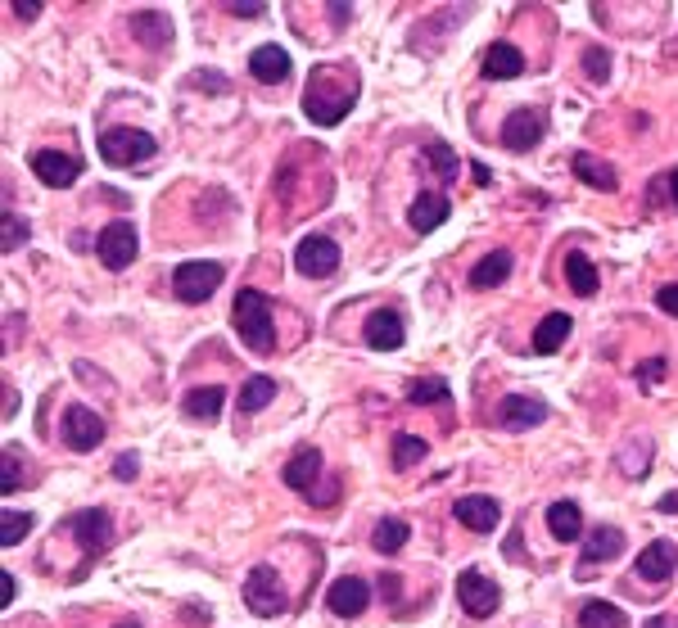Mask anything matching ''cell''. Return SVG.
<instances>
[{"instance_id": "obj_36", "label": "cell", "mask_w": 678, "mask_h": 628, "mask_svg": "<svg viewBox=\"0 0 678 628\" xmlns=\"http://www.w3.org/2000/svg\"><path fill=\"white\" fill-rule=\"evenodd\" d=\"M23 240H28V222H23V217H14V213H5V235H0V249H5V254H14Z\"/></svg>"}, {"instance_id": "obj_35", "label": "cell", "mask_w": 678, "mask_h": 628, "mask_svg": "<svg viewBox=\"0 0 678 628\" xmlns=\"http://www.w3.org/2000/svg\"><path fill=\"white\" fill-rule=\"evenodd\" d=\"M416 461H425V439H416V434H398L394 439V466L412 470Z\"/></svg>"}, {"instance_id": "obj_6", "label": "cell", "mask_w": 678, "mask_h": 628, "mask_svg": "<svg viewBox=\"0 0 678 628\" xmlns=\"http://www.w3.org/2000/svg\"><path fill=\"white\" fill-rule=\"evenodd\" d=\"M226 267L222 263H181L177 272H172V294H177L181 303H204L208 294L222 285Z\"/></svg>"}, {"instance_id": "obj_14", "label": "cell", "mask_w": 678, "mask_h": 628, "mask_svg": "<svg viewBox=\"0 0 678 628\" xmlns=\"http://www.w3.org/2000/svg\"><path fill=\"white\" fill-rule=\"evenodd\" d=\"M68 529H73V538L82 543V552H104V547L113 543V520L109 511H77L73 520H68Z\"/></svg>"}, {"instance_id": "obj_45", "label": "cell", "mask_w": 678, "mask_h": 628, "mask_svg": "<svg viewBox=\"0 0 678 628\" xmlns=\"http://www.w3.org/2000/svg\"><path fill=\"white\" fill-rule=\"evenodd\" d=\"M113 475H118V479H132V475H136V457H123L118 466H113Z\"/></svg>"}, {"instance_id": "obj_48", "label": "cell", "mask_w": 678, "mask_h": 628, "mask_svg": "<svg viewBox=\"0 0 678 628\" xmlns=\"http://www.w3.org/2000/svg\"><path fill=\"white\" fill-rule=\"evenodd\" d=\"M231 14H245V19H258V14H263V5H231Z\"/></svg>"}, {"instance_id": "obj_46", "label": "cell", "mask_w": 678, "mask_h": 628, "mask_svg": "<svg viewBox=\"0 0 678 628\" xmlns=\"http://www.w3.org/2000/svg\"><path fill=\"white\" fill-rule=\"evenodd\" d=\"M656 507L665 511V516H678V493H665V497H660V502H656Z\"/></svg>"}, {"instance_id": "obj_41", "label": "cell", "mask_w": 678, "mask_h": 628, "mask_svg": "<svg viewBox=\"0 0 678 628\" xmlns=\"http://www.w3.org/2000/svg\"><path fill=\"white\" fill-rule=\"evenodd\" d=\"M633 448H642V443L633 439ZM647 461H651V452H642V457H633V452H620V466L629 470V475H642V470H647Z\"/></svg>"}, {"instance_id": "obj_28", "label": "cell", "mask_w": 678, "mask_h": 628, "mask_svg": "<svg viewBox=\"0 0 678 628\" xmlns=\"http://www.w3.org/2000/svg\"><path fill=\"white\" fill-rule=\"evenodd\" d=\"M507 276H511V254H507V249H498V254H484L480 263H475L471 285H475V290H498Z\"/></svg>"}, {"instance_id": "obj_51", "label": "cell", "mask_w": 678, "mask_h": 628, "mask_svg": "<svg viewBox=\"0 0 678 628\" xmlns=\"http://www.w3.org/2000/svg\"><path fill=\"white\" fill-rule=\"evenodd\" d=\"M118 628H141V624H136V619H123V624H118Z\"/></svg>"}, {"instance_id": "obj_24", "label": "cell", "mask_w": 678, "mask_h": 628, "mask_svg": "<svg viewBox=\"0 0 678 628\" xmlns=\"http://www.w3.org/2000/svg\"><path fill=\"white\" fill-rule=\"evenodd\" d=\"M448 217H452V204L443 195H421L407 208V226H412V231H434V226H443Z\"/></svg>"}, {"instance_id": "obj_11", "label": "cell", "mask_w": 678, "mask_h": 628, "mask_svg": "<svg viewBox=\"0 0 678 628\" xmlns=\"http://www.w3.org/2000/svg\"><path fill=\"white\" fill-rule=\"evenodd\" d=\"M32 172H37L50 190H64L82 177V159H77V154H64V150H37L32 154Z\"/></svg>"}, {"instance_id": "obj_8", "label": "cell", "mask_w": 678, "mask_h": 628, "mask_svg": "<svg viewBox=\"0 0 678 628\" xmlns=\"http://www.w3.org/2000/svg\"><path fill=\"white\" fill-rule=\"evenodd\" d=\"M136 249H141V240H136V226L132 222H109L100 231V240H95V254H100V263L109 267V272L132 267Z\"/></svg>"}, {"instance_id": "obj_50", "label": "cell", "mask_w": 678, "mask_h": 628, "mask_svg": "<svg viewBox=\"0 0 678 628\" xmlns=\"http://www.w3.org/2000/svg\"><path fill=\"white\" fill-rule=\"evenodd\" d=\"M665 186H669V199H674V208H678V168L665 177Z\"/></svg>"}, {"instance_id": "obj_5", "label": "cell", "mask_w": 678, "mask_h": 628, "mask_svg": "<svg viewBox=\"0 0 678 628\" xmlns=\"http://www.w3.org/2000/svg\"><path fill=\"white\" fill-rule=\"evenodd\" d=\"M294 267L308 281H330L339 272V244L330 235H303L299 249H294Z\"/></svg>"}, {"instance_id": "obj_30", "label": "cell", "mask_w": 678, "mask_h": 628, "mask_svg": "<svg viewBox=\"0 0 678 628\" xmlns=\"http://www.w3.org/2000/svg\"><path fill=\"white\" fill-rule=\"evenodd\" d=\"M407 538H412V529H407V520H398V516L380 520V525L371 529V547H376L380 556H394V552H403V547H407Z\"/></svg>"}, {"instance_id": "obj_15", "label": "cell", "mask_w": 678, "mask_h": 628, "mask_svg": "<svg viewBox=\"0 0 678 628\" xmlns=\"http://www.w3.org/2000/svg\"><path fill=\"white\" fill-rule=\"evenodd\" d=\"M326 601H330V610H335L339 619H353V615H362V610H367L371 588H367V579H358V574H344V579L330 583Z\"/></svg>"}, {"instance_id": "obj_40", "label": "cell", "mask_w": 678, "mask_h": 628, "mask_svg": "<svg viewBox=\"0 0 678 628\" xmlns=\"http://www.w3.org/2000/svg\"><path fill=\"white\" fill-rule=\"evenodd\" d=\"M660 375H665V357H651V362L638 366V385H660Z\"/></svg>"}, {"instance_id": "obj_12", "label": "cell", "mask_w": 678, "mask_h": 628, "mask_svg": "<svg viewBox=\"0 0 678 628\" xmlns=\"http://www.w3.org/2000/svg\"><path fill=\"white\" fill-rule=\"evenodd\" d=\"M547 421V403L529 394H507L498 403V425L502 430H534V425Z\"/></svg>"}, {"instance_id": "obj_17", "label": "cell", "mask_w": 678, "mask_h": 628, "mask_svg": "<svg viewBox=\"0 0 678 628\" xmlns=\"http://www.w3.org/2000/svg\"><path fill=\"white\" fill-rule=\"evenodd\" d=\"M674 570H678V547L669 543V538H656V543L642 547V556H638V579L665 583Z\"/></svg>"}, {"instance_id": "obj_37", "label": "cell", "mask_w": 678, "mask_h": 628, "mask_svg": "<svg viewBox=\"0 0 678 628\" xmlns=\"http://www.w3.org/2000/svg\"><path fill=\"white\" fill-rule=\"evenodd\" d=\"M430 163H434V172H439L443 181L457 177V154H452L443 141H434V145H430Z\"/></svg>"}, {"instance_id": "obj_25", "label": "cell", "mask_w": 678, "mask_h": 628, "mask_svg": "<svg viewBox=\"0 0 678 628\" xmlns=\"http://www.w3.org/2000/svg\"><path fill=\"white\" fill-rule=\"evenodd\" d=\"M570 168H575V177L584 181V186H593V190H615L620 186V177H615L611 163H602L597 154H588V150H579L575 159H570Z\"/></svg>"}, {"instance_id": "obj_42", "label": "cell", "mask_w": 678, "mask_h": 628, "mask_svg": "<svg viewBox=\"0 0 678 628\" xmlns=\"http://www.w3.org/2000/svg\"><path fill=\"white\" fill-rule=\"evenodd\" d=\"M656 303H660V312H665V317H678V285H665V290L656 294Z\"/></svg>"}, {"instance_id": "obj_18", "label": "cell", "mask_w": 678, "mask_h": 628, "mask_svg": "<svg viewBox=\"0 0 678 628\" xmlns=\"http://www.w3.org/2000/svg\"><path fill=\"white\" fill-rule=\"evenodd\" d=\"M132 37L141 41L145 50L172 46V19H168L163 10H136V14H132Z\"/></svg>"}, {"instance_id": "obj_43", "label": "cell", "mask_w": 678, "mask_h": 628, "mask_svg": "<svg viewBox=\"0 0 678 628\" xmlns=\"http://www.w3.org/2000/svg\"><path fill=\"white\" fill-rule=\"evenodd\" d=\"M398 588H403V579H398V574H380V592H385V601H398Z\"/></svg>"}, {"instance_id": "obj_3", "label": "cell", "mask_w": 678, "mask_h": 628, "mask_svg": "<svg viewBox=\"0 0 678 628\" xmlns=\"http://www.w3.org/2000/svg\"><path fill=\"white\" fill-rule=\"evenodd\" d=\"M353 100H358V91L330 95V68H321V73H312V86L303 91V113H308L312 122H321V127H335V122H344V113L353 109Z\"/></svg>"}, {"instance_id": "obj_19", "label": "cell", "mask_w": 678, "mask_h": 628, "mask_svg": "<svg viewBox=\"0 0 678 628\" xmlns=\"http://www.w3.org/2000/svg\"><path fill=\"white\" fill-rule=\"evenodd\" d=\"M547 534H552L556 543H579V538H584V511H579L575 502H552V507H547Z\"/></svg>"}, {"instance_id": "obj_38", "label": "cell", "mask_w": 678, "mask_h": 628, "mask_svg": "<svg viewBox=\"0 0 678 628\" xmlns=\"http://www.w3.org/2000/svg\"><path fill=\"white\" fill-rule=\"evenodd\" d=\"M584 73L593 77V82H606V77H611V55H606V50H584Z\"/></svg>"}, {"instance_id": "obj_21", "label": "cell", "mask_w": 678, "mask_h": 628, "mask_svg": "<svg viewBox=\"0 0 678 628\" xmlns=\"http://www.w3.org/2000/svg\"><path fill=\"white\" fill-rule=\"evenodd\" d=\"M620 552H624V529H615V525H597L593 534L584 538V561H588V565L615 561Z\"/></svg>"}, {"instance_id": "obj_9", "label": "cell", "mask_w": 678, "mask_h": 628, "mask_svg": "<svg viewBox=\"0 0 678 628\" xmlns=\"http://www.w3.org/2000/svg\"><path fill=\"white\" fill-rule=\"evenodd\" d=\"M543 132H547V118L538 109H516L507 122H502V145H507L511 154H525V150H534L538 141H543Z\"/></svg>"}, {"instance_id": "obj_29", "label": "cell", "mask_w": 678, "mask_h": 628, "mask_svg": "<svg viewBox=\"0 0 678 628\" xmlns=\"http://www.w3.org/2000/svg\"><path fill=\"white\" fill-rule=\"evenodd\" d=\"M565 339H570V317H565V312H547L534 330V353H543V357L556 353Z\"/></svg>"}, {"instance_id": "obj_20", "label": "cell", "mask_w": 678, "mask_h": 628, "mask_svg": "<svg viewBox=\"0 0 678 628\" xmlns=\"http://www.w3.org/2000/svg\"><path fill=\"white\" fill-rule=\"evenodd\" d=\"M317 475H321V452L317 448H299L290 461H285V484H290L294 493H312Z\"/></svg>"}, {"instance_id": "obj_47", "label": "cell", "mask_w": 678, "mask_h": 628, "mask_svg": "<svg viewBox=\"0 0 678 628\" xmlns=\"http://www.w3.org/2000/svg\"><path fill=\"white\" fill-rule=\"evenodd\" d=\"M330 14H335V28H344V23H349V5H330Z\"/></svg>"}, {"instance_id": "obj_22", "label": "cell", "mask_w": 678, "mask_h": 628, "mask_svg": "<svg viewBox=\"0 0 678 628\" xmlns=\"http://www.w3.org/2000/svg\"><path fill=\"white\" fill-rule=\"evenodd\" d=\"M290 55H285L281 46H258L254 55H249V73L258 77V82H285L290 77Z\"/></svg>"}, {"instance_id": "obj_39", "label": "cell", "mask_w": 678, "mask_h": 628, "mask_svg": "<svg viewBox=\"0 0 678 628\" xmlns=\"http://www.w3.org/2000/svg\"><path fill=\"white\" fill-rule=\"evenodd\" d=\"M0 479H5V493H14V488H23V470H19V457H14V448H5V457H0Z\"/></svg>"}, {"instance_id": "obj_2", "label": "cell", "mask_w": 678, "mask_h": 628, "mask_svg": "<svg viewBox=\"0 0 678 628\" xmlns=\"http://www.w3.org/2000/svg\"><path fill=\"white\" fill-rule=\"evenodd\" d=\"M154 136L136 132V127H104L100 132V159L113 163V168H136V163L154 159Z\"/></svg>"}, {"instance_id": "obj_32", "label": "cell", "mask_w": 678, "mask_h": 628, "mask_svg": "<svg viewBox=\"0 0 678 628\" xmlns=\"http://www.w3.org/2000/svg\"><path fill=\"white\" fill-rule=\"evenodd\" d=\"M629 619H624L620 606H611V601H588L584 610H579V628H624Z\"/></svg>"}, {"instance_id": "obj_33", "label": "cell", "mask_w": 678, "mask_h": 628, "mask_svg": "<svg viewBox=\"0 0 678 628\" xmlns=\"http://www.w3.org/2000/svg\"><path fill=\"white\" fill-rule=\"evenodd\" d=\"M32 534V516L28 511H5L0 516V547H14Z\"/></svg>"}, {"instance_id": "obj_23", "label": "cell", "mask_w": 678, "mask_h": 628, "mask_svg": "<svg viewBox=\"0 0 678 628\" xmlns=\"http://www.w3.org/2000/svg\"><path fill=\"white\" fill-rule=\"evenodd\" d=\"M222 403H226V389L222 385H204V389H190L186 403H181V412H186L190 421H208V425H213L217 416H222Z\"/></svg>"}, {"instance_id": "obj_4", "label": "cell", "mask_w": 678, "mask_h": 628, "mask_svg": "<svg viewBox=\"0 0 678 628\" xmlns=\"http://www.w3.org/2000/svg\"><path fill=\"white\" fill-rule=\"evenodd\" d=\"M245 606L254 610V615H263V619H272V615H281L285 610V583H281V574H276L272 565H254V570H249Z\"/></svg>"}, {"instance_id": "obj_27", "label": "cell", "mask_w": 678, "mask_h": 628, "mask_svg": "<svg viewBox=\"0 0 678 628\" xmlns=\"http://www.w3.org/2000/svg\"><path fill=\"white\" fill-rule=\"evenodd\" d=\"M565 281H570V290H575L579 299H588V294H597L602 276H597V267L588 254H565Z\"/></svg>"}, {"instance_id": "obj_31", "label": "cell", "mask_w": 678, "mask_h": 628, "mask_svg": "<svg viewBox=\"0 0 678 628\" xmlns=\"http://www.w3.org/2000/svg\"><path fill=\"white\" fill-rule=\"evenodd\" d=\"M276 398V380L272 375H249L245 385H240V412H263L267 403Z\"/></svg>"}, {"instance_id": "obj_34", "label": "cell", "mask_w": 678, "mask_h": 628, "mask_svg": "<svg viewBox=\"0 0 678 628\" xmlns=\"http://www.w3.org/2000/svg\"><path fill=\"white\" fill-rule=\"evenodd\" d=\"M448 380H439V375H430V380H421V385L407 389V403L425 407V403H448Z\"/></svg>"}, {"instance_id": "obj_7", "label": "cell", "mask_w": 678, "mask_h": 628, "mask_svg": "<svg viewBox=\"0 0 678 628\" xmlns=\"http://www.w3.org/2000/svg\"><path fill=\"white\" fill-rule=\"evenodd\" d=\"M457 601H462V610L471 619H489L493 610H498V601H502V588L489 579V574L462 570L457 574Z\"/></svg>"}, {"instance_id": "obj_13", "label": "cell", "mask_w": 678, "mask_h": 628, "mask_svg": "<svg viewBox=\"0 0 678 628\" xmlns=\"http://www.w3.org/2000/svg\"><path fill=\"white\" fill-rule=\"evenodd\" d=\"M362 339H367L376 353H394V348H403L407 326H403V317H398V312L376 308V312L367 317V326H362Z\"/></svg>"}, {"instance_id": "obj_10", "label": "cell", "mask_w": 678, "mask_h": 628, "mask_svg": "<svg viewBox=\"0 0 678 628\" xmlns=\"http://www.w3.org/2000/svg\"><path fill=\"white\" fill-rule=\"evenodd\" d=\"M100 439H104V421H100V412H91V407H68L64 412V443L73 452H91V448H100Z\"/></svg>"}, {"instance_id": "obj_16", "label": "cell", "mask_w": 678, "mask_h": 628, "mask_svg": "<svg viewBox=\"0 0 678 628\" xmlns=\"http://www.w3.org/2000/svg\"><path fill=\"white\" fill-rule=\"evenodd\" d=\"M452 516L462 520L471 534H493V529H498V520H502V507L493 502V497L471 493V497H462V502L452 507Z\"/></svg>"}, {"instance_id": "obj_1", "label": "cell", "mask_w": 678, "mask_h": 628, "mask_svg": "<svg viewBox=\"0 0 678 628\" xmlns=\"http://www.w3.org/2000/svg\"><path fill=\"white\" fill-rule=\"evenodd\" d=\"M231 326L240 330L254 353H276V321H272V299L263 290H240L236 294V308H231Z\"/></svg>"}, {"instance_id": "obj_49", "label": "cell", "mask_w": 678, "mask_h": 628, "mask_svg": "<svg viewBox=\"0 0 678 628\" xmlns=\"http://www.w3.org/2000/svg\"><path fill=\"white\" fill-rule=\"evenodd\" d=\"M642 628H678V619H669V615H656V619H647Z\"/></svg>"}, {"instance_id": "obj_44", "label": "cell", "mask_w": 678, "mask_h": 628, "mask_svg": "<svg viewBox=\"0 0 678 628\" xmlns=\"http://www.w3.org/2000/svg\"><path fill=\"white\" fill-rule=\"evenodd\" d=\"M10 10H19L23 19H37V14H41V0H14Z\"/></svg>"}, {"instance_id": "obj_26", "label": "cell", "mask_w": 678, "mask_h": 628, "mask_svg": "<svg viewBox=\"0 0 678 628\" xmlns=\"http://www.w3.org/2000/svg\"><path fill=\"white\" fill-rule=\"evenodd\" d=\"M520 73H525V55L516 46L498 41V46L484 50V77H520Z\"/></svg>"}]
</instances>
